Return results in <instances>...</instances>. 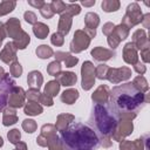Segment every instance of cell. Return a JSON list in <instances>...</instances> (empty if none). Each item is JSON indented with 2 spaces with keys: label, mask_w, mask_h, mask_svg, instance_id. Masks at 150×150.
I'll return each instance as SVG.
<instances>
[{
  "label": "cell",
  "mask_w": 150,
  "mask_h": 150,
  "mask_svg": "<svg viewBox=\"0 0 150 150\" xmlns=\"http://www.w3.org/2000/svg\"><path fill=\"white\" fill-rule=\"evenodd\" d=\"M40 89L36 88H29L26 91V97L28 98V101H33V102H38L39 97H40Z\"/></svg>",
  "instance_id": "7bdbcfd3"
},
{
  "label": "cell",
  "mask_w": 150,
  "mask_h": 150,
  "mask_svg": "<svg viewBox=\"0 0 150 150\" xmlns=\"http://www.w3.org/2000/svg\"><path fill=\"white\" fill-rule=\"evenodd\" d=\"M45 137V136H43ZM48 150H62V142L57 134H52L46 137Z\"/></svg>",
  "instance_id": "f1b7e54d"
},
{
  "label": "cell",
  "mask_w": 150,
  "mask_h": 150,
  "mask_svg": "<svg viewBox=\"0 0 150 150\" xmlns=\"http://www.w3.org/2000/svg\"><path fill=\"white\" fill-rule=\"evenodd\" d=\"M33 33H34V35H35L38 39L43 40V39H46V38L48 36V34H49V27H48L46 23H43V22H36V23L33 26Z\"/></svg>",
  "instance_id": "83f0119b"
},
{
  "label": "cell",
  "mask_w": 150,
  "mask_h": 150,
  "mask_svg": "<svg viewBox=\"0 0 150 150\" xmlns=\"http://www.w3.org/2000/svg\"><path fill=\"white\" fill-rule=\"evenodd\" d=\"M6 36H7V34H6L5 26H4V23H0V47H1L2 41L5 40V38H6Z\"/></svg>",
  "instance_id": "9f6ffc18"
},
{
  "label": "cell",
  "mask_w": 150,
  "mask_h": 150,
  "mask_svg": "<svg viewBox=\"0 0 150 150\" xmlns=\"http://www.w3.org/2000/svg\"><path fill=\"white\" fill-rule=\"evenodd\" d=\"M131 43L135 46V48L137 50L143 49L146 46H150V41L146 36V33L144 29H137L134 32L132 36H131Z\"/></svg>",
  "instance_id": "e0dca14e"
},
{
  "label": "cell",
  "mask_w": 150,
  "mask_h": 150,
  "mask_svg": "<svg viewBox=\"0 0 150 150\" xmlns=\"http://www.w3.org/2000/svg\"><path fill=\"white\" fill-rule=\"evenodd\" d=\"M115 26H116V25L112 23V22H105V23L103 25V27H102V32H103V34L107 35V36H109V35L112 33Z\"/></svg>",
  "instance_id": "681fc988"
},
{
  "label": "cell",
  "mask_w": 150,
  "mask_h": 150,
  "mask_svg": "<svg viewBox=\"0 0 150 150\" xmlns=\"http://www.w3.org/2000/svg\"><path fill=\"white\" fill-rule=\"evenodd\" d=\"M71 23H73V19L70 15H68L67 13H62L60 15L59 22H57V33L62 34L63 36L67 35L71 28Z\"/></svg>",
  "instance_id": "44dd1931"
},
{
  "label": "cell",
  "mask_w": 150,
  "mask_h": 150,
  "mask_svg": "<svg viewBox=\"0 0 150 150\" xmlns=\"http://www.w3.org/2000/svg\"><path fill=\"white\" fill-rule=\"evenodd\" d=\"M101 7L104 12L111 13V12H116L120 9L121 2L118 0H103L101 2Z\"/></svg>",
  "instance_id": "1f68e13d"
},
{
  "label": "cell",
  "mask_w": 150,
  "mask_h": 150,
  "mask_svg": "<svg viewBox=\"0 0 150 150\" xmlns=\"http://www.w3.org/2000/svg\"><path fill=\"white\" fill-rule=\"evenodd\" d=\"M22 71H23V69H22V66L20 64L19 61H14L13 63L9 64V74H11V76L20 77L22 75Z\"/></svg>",
  "instance_id": "ab89813d"
},
{
  "label": "cell",
  "mask_w": 150,
  "mask_h": 150,
  "mask_svg": "<svg viewBox=\"0 0 150 150\" xmlns=\"http://www.w3.org/2000/svg\"><path fill=\"white\" fill-rule=\"evenodd\" d=\"M148 102L149 96L146 94L138 91L131 82H127L110 90L108 108L118 120L132 121Z\"/></svg>",
  "instance_id": "6da1fadb"
},
{
  "label": "cell",
  "mask_w": 150,
  "mask_h": 150,
  "mask_svg": "<svg viewBox=\"0 0 150 150\" xmlns=\"http://www.w3.org/2000/svg\"><path fill=\"white\" fill-rule=\"evenodd\" d=\"M81 87L83 90H90L95 84V67L91 61H84L81 67Z\"/></svg>",
  "instance_id": "8992f818"
},
{
  "label": "cell",
  "mask_w": 150,
  "mask_h": 150,
  "mask_svg": "<svg viewBox=\"0 0 150 150\" xmlns=\"http://www.w3.org/2000/svg\"><path fill=\"white\" fill-rule=\"evenodd\" d=\"M118 118L111 112L105 104H95L89 118L91 128L96 132L100 144L103 148H110L112 145L111 135L117 125Z\"/></svg>",
  "instance_id": "3957f363"
},
{
  "label": "cell",
  "mask_w": 150,
  "mask_h": 150,
  "mask_svg": "<svg viewBox=\"0 0 150 150\" xmlns=\"http://www.w3.org/2000/svg\"><path fill=\"white\" fill-rule=\"evenodd\" d=\"M50 42H52V45H54V46H56V47H61V46L64 43V38H63L62 34L55 32V33L52 34Z\"/></svg>",
  "instance_id": "f6af8a7d"
},
{
  "label": "cell",
  "mask_w": 150,
  "mask_h": 150,
  "mask_svg": "<svg viewBox=\"0 0 150 150\" xmlns=\"http://www.w3.org/2000/svg\"><path fill=\"white\" fill-rule=\"evenodd\" d=\"M62 150H96L100 139L90 125L76 122L60 131Z\"/></svg>",
  "instance_id": "7a4b0ae2"
},
{
  "label": "cell",
  "mask_w": 150,
  "mask_h": 150,
  "mask_svg": "<svg viewBox=\"0 0 150 150\" xmlns=\"http://www.w3.org/2000/svg\"><path fill=\"white\" fill-rule=\"evenodd\" d=\"M91 39L83 29H77L74 33V36L69 43V50L73 54H79L86 50L90 45Z\"/></svg>",
  "instance_id": "5b68a950"
},
{
  "label": "cell",
  "mask_w": 150,
  "mask_h": 150,
  "mask_svg": "<svg viewBox=\"0 0 150 150\" xmlns=\"http://www.w3.org/2000/svg\"><path fill=\"white\" fill-rule=\"evenodd\" d=\"M28 5L34 7V8L40 9L45 5V1H42V0H28Z\"/></svg>",
  "instance_id": "f5cc1de1"
},
{
  "label": "cell",
  "mask_w": 150,
  "mask_h": 150,
  "mask_svg": "<svg viewBox=\"0 0 150 150\" xmlns=\"http://www.w3.org/2000/svg\"><path fill=\"white\" fill-rule=\"evenodd\" d=\"M2 145H4V139H2V137L0 136V148H1Z\"/></svg>",
  "instance_id": "6125c7cd"
},
{
  "label": "cell",
  "mask_w": 150,
  "mask_h": 150,
  "mask_svg": "<svg viewBox=\"0 0 150 150\" xmlns=\"http://www.w3.org/2000/svg\"><path fill=\"white\" fill-rule=\"evenodd\" d=\"M16 50L18 49L15 48L13 42H7L0 52V60L6 64H11L14 61H18L16 60V57H18L16 56Z\"/></svg>",
  "instance_id": "4fadbf2b"
},
{
  "label": "cell",
  "mask_w": 150,
  "mask_h": 150,
  "mask_svg": "<svg viewBox=\"0 0 150 150\" xmlns=\"http://www.w3.org/2000/svg\"><path fill=\"white\" fill-rule=\"evenodd\" d=\"M35 54L38 57L45 60V59H49L54 55V50L52 49V47H49L48 45H40L36 47L35 49Z\"/></svg>",
  "instance_id": "4dcf8cb0"
},
{
  "label": "cell",
  "mask_w": 150,
  "mask_h": 150,
  "mask_svg": "<svg viewBox=\"0 0 150 150\" xmlns=\"http://www.w3.org/2000/svg\"><path fill=\"white\" fill-rule=\"evenodd\" d=\"M36 144L40 146H47V138L43 137L42 135H39L36 137Z\"/></svg>",
  "instance_id": "11a10c76"
},
{
  "label": "cell",
  "mask_w": 150,
  "mask_h": 150,
  "mask_svg": "<svg viewBox=\"0 0 150 150\" xmlns=\"http://www.w3.org/2000/svg\"><path fill=\"white\" fill-rule=\"evenodd\" d=\"M90 55L94 57L95 61L104 62V61H108V60L112 59V57L116 55V53H115L112 49H108V48L97 46V47H94V48L91 49Z\"/></svg>",
  "instance_id": "5bb4252c"
},
{
  "label": "cell",
  "mask_w": 150,
  "mask_h": 150,
  "mask_svg": "<svg viewBox=\"0 0 150 150\" xmlns=\"http://www.w3.org/2000/svg\"><path fill=\"white\" fill-rule=\"evenodd\" d=\"M55 77H56V81L60 83V86H63V87H71L77 81V76L74 71H61Z\"/></svg>",
  "instance_id": "ffe728a7"
},
{
  "label": "cell",
  "mask_w": 150,
  "mask_h": 150,
  "mask_svg": "<svg viewBox=\"0 0 150 150\" xmlns=\"http://www.w3.org/2000/svg\"><path fill=\"white\" fill-rule=\"evenodd\" d=\"M54 57H55V61L57 62H63L66 64V67L68 68H71V67H75L79 62V59L76 56H74L71 53H67V52H61V50H57L54 53Z\"/></svg>",
  "instance_id": "ac0fdd59"
},
{
  "label": "cell",
  "mask_w": 150,
  "mask_h": 150,
  "mask_svg": "<svg viewBox=\"0 0 150 150\" xmlns=\"http://www.w3.org/2000/svg\"><path fill=\"white\" fill-rule=\"evenodd\" d=\"M64 13H67L68 15H70V16L73 18L74 15H79V14L81 13V7H80V5L76 4V2H69V4H67V6H66Z\"/></svg>",
  "instance_id": "60d3db41"
},
{
  "label": "cell",
  "mask_w": 150,
  "mask_h": 150,
  "mask_svg": "<svg viewBox=\"0 0 150 150\" xmlns=\"http://www.w3.org/2000/svg\"><path fill=\"white\" fill-rule=\"evenodd\" d=\"M23 112L26 115H28V116H38V115H40V114L43 112V108L38 102L28 101L23 105Z\"/></svg>",
  "instance_id": "cb8c5ba5"
},
{
  "label": "cell",
  "mask_w": 150,
  "mask_h": 150,
  "mask_svg": "<svg viewBox=\"0 0 150 150\" xmlns=\"http://www.w3.org/2000/svg\"><path fill=\"white\" fill-rule=\"evenodd\" d=\"M26 103V91L23 90L22 87H13V89L11 90L9 95H8V103L7 105L14 109L21 108L23 107Z\"/></svg>",
  "instance_id": "8fae6325"
},
{
  "label": "cell",
  "mask_w": 150,
  "mask_h": 150,
  "mask_svg": "<svg viewBox=\"0 0 150 150\" xmlns=\"http://www.w3.org/2000/svg\"><path fill=\"white\" fill-rule=\"evenodd\" d=\"M40 104L42 105H46V107H52L54 104V101H53V97L48 96L47 94L45 93H41L40 94V97H39V101H38Z\"/></svg>",
  "instance_id": "7dc6e473"
},
{
  "label": "cell",
  "mask_w": 150,
  "mask_h": 150,
  "mask_svg": "<svg viewBox=\"0 0 150 150\" xmlns=\"http://www.w3.org/2000/svg\"><path fill=\"white\" fill-rule=\"evenodd\" d=\"M134 130V123L130 120H118L117 125L111 135V139L121 142L123 141L125 137H128L129 135L132 134Z\"/></svg>",
  "instance_id": "ba28073f"
},
{
  "label": "cell",
  "mask_w": 150,
  "mask_h": 150,
  "mask_svg": "<svg viewBox=\"0 0 150 150\" xmlns=\"http://www.w3.org/2000/svg\"><path fill=\"white\" fill-rule=\"evenodd\" d=\"M15 149H16V150H28V149H27V144H26L25 142H21V141L15 144Z\"/></svg>",
  "instance_id": "680465c9"
},
{
  "label": "cell",
  "mask_w": 150,
  "mask_h": 150,
  "mask_svg": "<svg viewBox=\"0 0 150 150\" xmlns=\"http://www.w3.org/2000/svg\"><path fill=\"white\" fill-rule=\"evenodd\" d=\"M62 71V66H61V63L60 62H57V61H52L48 66H47V73H48V75H50V76H56L57 74H60Z\"/></svg>",
  "instance_id": "74e56055"
},
{
  "label": "cell",
  "mask_w": 150,
  "mask_h": 150,
  "mask_svg": "<svg viewBox=\"0 0 150 150\" xmlns=\"http://www.w3.org/2000/svg\"><path fill=\"white\" fill-rule=\"evenodd\" d=\"M75 120V116L68 112H63V114H59L56 117V122H55V128L57 131H63L66 130Z\"/></svg>",
  "instance_id": "d6986e66"
},
{
  "label": "cell",
  "mask_w": 150,
  "mask_h": 150,
  "mask_svg": "<svg viewBox=\"0 0 150 150\" xmlns=\"http://www.w3.org/2000/svg\"><path fill=\"white\" fill-rule=\"evenodd\" d=\"M4 26H5V29H6L7 36H9V38H12V39L16 38V36L23 30V29L21 28V22H20V20H19L18 18H9V19L4 23Z\"/></svg>",
  "instance_id": "9a60e30c"
},
{
  "label": "cell",
  "mask_w": 150,
  "mask_h": 150,
  "mask_svg": "<svg viewBox=\"0 0 150 150\" xmlns=\"http://www.w3.org/2000/svg\"><path fill=\"white\" fill-rule=\"evenodd\" d=\"M12 42H13V45L15 46L16 49L22 50V49H25V48L29 45V42H30V36H29V34H28L27 32L22 30L16 38L13 39Z\"/></svg>",
  "instance_id": "d4e9b609"
},
{
  "label": "cell",
  "mask_w": 150,
  "mask_h": 150,
  "mask_svg": "<svg viewBox=\"0 0 150 150\" xmlns=\"http://www.w3.org/2000/svg\"><path fill=\"white\" fill-rule=\"evenodd\" d=\"M5 74H6V73H5V69H4V68L0 66V80L4 77V75H5Z\"/></svg>",
  "instance_id": "94428289"
},
{
  "label": "cell",
  "mask_w": 150,
  "mask_h": 150,
  "mask_svg": "<svg viewBox=\"0 0 150 150\" xmlns=\"http://www.w3.org/2000/svg\"><path fill=\"white\" fill-rule=\"evenodd\" d=\"M134 69H135V71H136L137 74H139V75H144L145 71H146V66H145L143 62L137 61V63L134 64Z\"/></svg>",
  "instance_id": "f907efd6"
},
{
  "label": "cell",
  "mask_w": 150,
  "mask_h": 150,
  "mask_svg": "<svg viewBox=\"0 0 150 150\" xmlns=\"http://www.w3.org/2000/svg\"><path fill=\"white\" fill-rule=\"evenodd\" d=\"M109 66L101 63L97 67H95V77H97L98 80H107V75L109 71Z\"/></svg>",
  "instance_id": "8d00e7d4"
},
{
  "label": "cell",
  "mask_w": 150,
  "mask_h": 150,
  "mask_svg": "<svg viewBox=\"0 0 150 150\" xmlns=\"http://www.w3.org/2000/svg\"><path fill=\"white\" fill-rule=\"evenodd\" d=\"M40 14H41L45 19H52V18L54 16V13H53V11H52V8H50V5L47 4V2H45V5L40 8Z\"/></svg>",
  "instance_id": "bcb514c9"
},
{
  "label": "cell",
  "mask_w": 150,
  "mask_h": 150,
  "mask_svg": "<svg viewBox=\"0 0 150 150\" xmlns=\"http://www.w3.org/2000/svg\"><path fill=\"white\" fill-rule=\"evenodd\" d=\"M131 84H132L138 91H141V93H144V94H145V93L149 90V83H148L146 79H145L143 75H138V76L134 77Z\"/></svg>",
  "instance_id": "f546056e"
},
{
  "label": "cell",
  "mask_w": 150,
  "mask_h": 150,
  "mask_svg": "<svg viewBox=\"0 0 150 150\" xmlns=\"http://www.w3.org/2000/svg\"><path fill=\"white\" fill-rule=\"evenodd\" d=\"M83 30L89 35L90 39H94V38L96 36V29H89V28H86V27H84Z\"/></svg>",
  "instance_id": "6f0895ef"
},
{
  "label": "cell",
  "mask_w": 150,
  "mask_h": 150,
  "mask_svg": "<svg viewBox=\"0 0 150 150\" xmlns=\"http://www.w3.org/2000/svg\"><path fill=\"white\" fill-rule=\"evenodd\" d=\"M16 2L14 0H4L0 2V16L7 15L14 11Z\"/></svg>",
  "instance_id": "836d02e7"
},
{
  "label": "cell",
  "mask_w": 150,
  "mask_h": 150,
  "mask_svg": "<svg viewBox=\"0 0 150 150\" xmlns=\"http://www.w3.org/2000/svg\"><path fill=\"white\" fill-rule=\"evenodd\" d=\"M15 81L11 77L9 74H5L0 80V111H2L8 103V95L13 87H15Z\"/></svg>",
  "instance_id": "52a82bcc"
},
{
  "label": "cell",
  "mask_w": 150,
  "mask_h": 150,
  "mask_svg": "<svg viewBox=\"0 0 150 150\" xmlns=\"http://www.w3.org/2000/svg\"><path fill=\"white\" fill-rule=\"evenodd\" d=\"M80 96V93L74 89V88H69V89H66L62 94H61V101L64 103V104H74L75 101L79 98Z\"/></svg>",
  "instance_id": "484cf974"
},
{
  "label": "cell",
  "mask_w": 150,
  "mask_h": 150,
  "mask_svg": "<svg viewBox=\"0 0 150 150\" xmlns=\"http://www.w3.org/2000/svg\"><path fill=\"white\" fill-rule=\"evenodd\" d=\"M112 33H114V34H115V35H116L121 41L125 40V39L129 36V29H128L125 26H123L122 23H120V25L115 26V28H114Z\"/></svg>",
  "instance_id": "e575fe53"
},
{
  "label": "cell",
  "mask_w": 150,
  "mask_h": 150,
  "mask_svg": "<svg viewBox=\"0 0 150 150\" xmlns=\"http://www.w3.org/2000/svg\"><path fill=\"white\" fill-rule=\"evenodd\" d=\"M142 16H143V13L141 11L139 5L137 2H131L130 5H128L127 11H125V14L122 18V22L121 23L123 26H125L130 30V28H132L136 25L141 23Z\"/></svg>",
  "instance_id": "277c9868"
},
{
  "label": "cell",
  "mask_w": 150,
  "mask_h": 150,
  "mask_svg": "<svg viewBox=\"0 0 150 150\" xmlns=\"http://www.w3.org/2000/svg\"><path fill=\"white\" fill-rule=\"evenodd\" d=\"M13 150H16V149H13Z\"/></svg>",
  "instance_id": "be15d7a7"
},
{
  "label": "cell",
  "mask_w": 150,
  "mask_h": 150,
  "mask_svg": "<svg viewBox=\"0 0 150 150\" xmlns=\"http://www.w3.org/2000/svg\"><path fill=\"white\" fill-rule=\"evenodd\" d=\"M100 25V16L94 12H88L84 15V27L89 29H96Z\"/></svg>",
  "instance_id": "4316f807"
},
{
  "label": "cell",
  "mask_w": 150,
  "mask_h": 150,
  "mask_svg": "<svg viewBox=\"0 0 150 150\" xmlns=\"http://www.w3.org/2000/svg\"><path fill=\"white\" fill-rule=\"evenodd\" d=\"M131 77V69L129 67H120V68H109L107 80L112 84L121 83Z\"/></svg>",
  "instance_id": "30bf717a"
},
{
  "label": "cell",
  "mask_w": 150,
  "mask_h": 150,
  "mask_svg": "<svg viewBox=\"0 0 150 150\" xmlns=\"http://www.w3.org/2000/svg\"><path fill=\"white\" fill-rule=\"evenodd\" d=\"M7 138L9 141V143L12 144H16L18 142H20L21 139V132L19 131V129H12L7 132Z\"/></svg>",
  "instance_id": "b9f144b4"
},
{
  "label": "cell",
  "mask_w": 150,
  "mask_h": 150,
  "mask_svg": "<svg viewBox=\"0 0 150 150\" xmlns=\"http://www.w3.org/2000/svg\"><path fill=\"white\" fill-rule=\"evenodd\" d=\"M149 52H150V46H146V47H144L143 49H141V57H142V60H143L144 63H148V62L150 61Z\"/></svg>",
  "instance_id": "816d5d0a"
},
{
  "label": "cell",
  "mask_w": 150,
  "mask_h": 150,
  "mask_svg": "<svg viewBox=\"0 0 150 150\" xmlns=\"http://www.w3.org/2000/svg\"><path fill=\"white\" fill-rule=\"evenodd\" d=\"M18 120H19V117L16 114V109L11 108V107H6L2 110V124L5 127H9V125L15 124L18 122Z\"/></svg>",
  "instance_id": "7402d4cb"
},
{
  "label": "cell",
  "mask_w": 150,
  "mask_h": 150,
  "mask_svg": "<svg viewBox=\"0 0 150 150\" xmlns=\"http://www.w3.org/2000/svg\"><path fill=\"white\" fill-rule=\"evenodd\" d=\"M23 19H25V21H26L27 23L33 25V26L38 22L36 14H35L34 12H32V11H27V12H25V13H23Z\"/></svg>",
  "instance_id": "c3c4849f"
},
{
  "label": "cell",
  "mask_w": 150,
  "mask_h": 150,
  "mask_svg": "<svg viewBox=\"0 0 150 150\" xmlns=\"http://www.w3.org/2000/svg\"><path fill=\"white\" fill-rule=\"evenodd\" d=\"M141 23L144 26V28H149L150 27V13H146L142 16V21Z\"/></svg>",
  "instance_id": "db71d44e"
},
{
  "label": "cell",
  "mask_w": 150,
  "mask_h": 150,
  "mask_svg": "<svg viewBox=\"0 0 150 150\" xmlns=\"http://www.w3.org/2000/svg\"><path fill=\"white\" fill-rule=\"evenodd\" d=\"M110 96V89L107 84L98 86L91 94V101L96 104H107Z\"/></svg>",
  "instance_id": "7c38bea8"
},
{
  "label": "cell",
  "mask_w": 150,
  "mask_h": 150,
  "mask_svg": "<svg viewBox=\"0 0 150 150\" xmlns=\"http://www.w3.org/2000/svg\"><path fill=\"white\" fill-rule=\"evenodd\" d=\"M60 83L56 81V80H53V81H49V82H47V84L45 86V94H47L48 96H50V97H54V96H56L57 94H59V91H60Z\"/></svg>",
  "instance_id": "d6a6232c"
},
{
  "label": "cell",
  "mask_w": 150,
  "mask_h": 150,
  "mask_svg": "<svg viewBox=\"0 0 150 150\" xmlns=\"http://www.w3.org/2000/svg\"><path fill=\"white\" fill-rule=\"evenodd\" d=\"M49 5H50V8H52L53 13L54 14H60V15L62 13H64L66 6H67V4L63 2V1H61V0H53Z\"/></svg>",
  "instance_id": "d590c367"
},
{
  "label": "cell",
  "mask_w": 150,
  "mask_h": 150,
  "mask_svg": "<svg viewBox=\"0 0 150 150\" xmlns=\"http://www.w3.org/2000/svg\"><path fill=\"white\" fill-rule=\"evenodd\" d=\"M42 83H43V76H42L41 71L32 70V71L28 73V75H27V84L29 86V88L40 89Z\"/></svg>",
  "instance_id": "603a6c76"
},
{
  "label": "cell",
  "mask_w": 150,
  "mask_h": 150,
  "mask_svg": "<svg viewBox=\"0 0 150 150\" xmlns=\"http://www.w3.org/2000/svg\"><path fill=\"white\" fill-rule=\"evenodd\" d=\"M56 131H57V130H56L55 125L48 123V124H43V125L41 127V132H40V135L47 137V136H49V135H52V134H56Z\"/></svg>",
  "instance_id": "ee69618b"
},
{
  "label": "cell",
  "mask_w": 150,
  "mask_h": 150,
  "mask_svg": "<svg viewBox=\"0 0 150 150\" xmlns=\"http://www.w3.org/2000/svg\"><path fill=\"white\" fill-rule=\"evenodd\" d=\"M95 0H91V1H81V5L82 6H84V7H91V6H94L95 5Z\"/></svg>",
  "instance_id": "91938a15"
},
{
  "label": "cell",
  "mask_w": 150,
  "mask_h": 150,
  "mask_svg": "<svg viewBox=\"0 0 150 150\" xmlns=\"http://www.w3.org/2000/svg\"><path fill=\"white\" fill-rule=\"evenodd\" d=\"M21 125H22V129H23L27 134H33V132L36 131V129H38L36 122H35L34 120H32V118H26V120H23Z\"/></svg>",
  "instance_id": "f35d334b"
},
{
  "label": "cell",
  "mask_w": 150,
  "mask_h": 150,
  "mask_svg": "<svg viewBox=\"0 0 150 150\" xmlns=\"http://www.w3.org/2000/svg\"><path fill=\"white\" fill-rule=\"evenodd\" d=\"M149 135H143L135 141L123 139L120 142V150H149Z\"/></svg>",
  "instance_id": "9c48e42d"
},
{
  "label": "cell",
  "mask_w": 150,
  "mask_h": 150,
  "mask_svg": "<svg viewBox=\"0 0 150 150\" xmlns=\"http://www.w3.org/2000/svg\"><path fill=\"white\" fill-rule=\"evenodd\" d=\"M122 55H123L124 62L128 63V64L134 66L138 61V50L135 48V46L131 42H128V43L124 45Z\"/></svg>",
  "instance_id": "2e32d148"
}]
</instances>
